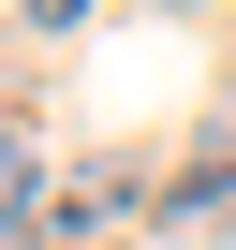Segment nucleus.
<instances>
[{"label": "nucleus", "instance_id": "obj_2", "mask_svg": "<svg viewBox=\"0 0 236 250\" xmlns=\"http://www.w3.org/2000/svg\"><path fill=\"white\" fill-rule=\"evenodd\" d=\"M45 206H59V191H45V147H30V133H0V250H30Z\"/></svg>", "mask_w": 236, "mask_h": 250}, {"label": "nucleus", "instance_id": "obj_1", "mask_svg": "<svg viewBox=\"0 0 236 250\" xmlns=\"http://www.w3.org/2000/svg\"><path fill=\"white\" fill-rule=\"evenodd\" d=\"M133 221V162H89V177H59V206H45V250L59 235H118Z\"/></svg>", "mask_w": 236, "mask_h": 250}]
</instances>
